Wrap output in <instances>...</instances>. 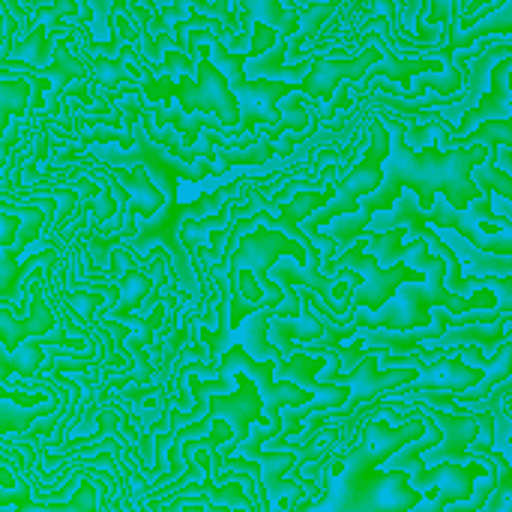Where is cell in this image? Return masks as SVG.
<instances>
[{
    "mask_svg": "<svg viewBox=\"0 0 512 512\" xmlns=\"http://www.w3.org/2000/svg\"><path fill=\"white\" fill-rule=\"evenodd\" d=\"M384 126L390 132V156L384 162V183L378 192H372L360 204V213L339 216L336 222H330V237L339 243L360 240L366 234L369 222L378 213H390L405 189L417 195L423 213H432L438 195H447V201L456 210H468L471 204H477L483 198L480 186L474 183V171L489 159V147L414 150L408 144V126L402 120L384 117Z\"/></svg>",
    "mask_w": 512,
    "mask_h": 512,
    "instance_id": "6da1fadb",
    "label": "cell"
},
{
    "mask_svg": "<svg viewBox=\"0 0 512 512\" xmlns=\"http://www.w3.org/2000/svg\"><path fill=\"white\" fill-rule=\"evenodd\" d=\"M213 42V48H210V57H213V63H216V69L228 78V84H231V90L237 93V99H240V114H243V126H252L255 120H279V114H276V99H282L285 93H291L294 87H300V84H285V81H246V69H243V63L246 60H255V57H261V51H273L279 42V33H276V27H270V24H264V21H255V42H252V48L249 51H243V54H231V51H225V45L219 42V36L213 33V30H195L192 36H189V51H195L192 45H198V42Z\"/></svg>",
    "mask_w": 512,
    "mask_h": 512,
    "instance_id": "7a4b0ae2",
    "label": "cell"
},
{
    "mask_svg": "<svg viewBox=\"0 0 512 512\" xmlns=\"http://www.w3.org/2000/svg\"><path fill=\"white\" fill-rule=\"evenodd\" d=\"M387 156H390V132H387V126H384V120H375V123H372L369 156H366L360 165H354V168L333 186V201H330L324 210H318L315 216H309V219L303 222V234H306V237L318 246V252L324 255V270L333 267L336 252H339L342 243L333 240L330 234H321V228L330 225V222H336L339 216H354V213H360V204H363L372 192H378L381 183H384V162H387Z\"/></svg>",
    "mask_w": 512,
    "mask_h": 512,
    "instance_id": "3957f363",
    "label": "cell"
},
{
    "mask_svg": "<svg viewBox=\"0 0 512 512\" xmlns=\"http://www.w3.org/2000/svg\"><path fill=\"white\" fill-rule=\"evenodd\" d=\"M495 192H483V198L477 204H471L468 210H456L447 195H438L432 213H423L426 225H435L438 231H456L459 237H465L474 249L486 252V255H512V219H504L492 210Z\"/></svg>",
    "mask_w": 512,
    "mask_h": 512,
    "instance_id": "277c9868",
    "label": "cell"
},
{
    "mask_svg": "<svg viewBox=\"0 0 512 512\" xmlns=\"http://www.w3.org/2000/svg\"><path fill=\"white\" fill-rule=\"evenodd\" d=\"M369 240L372 237H360V243H354L345 255L336 258V270H354L363 276V285L354 291L351 297V309H366V312H381L396 291L405 282H426V273L408 267V264H396V267H381L378 258L369 255Z\"/></svg>",
    "mask_w": 512,
    "mask_h": 512,
    "instance_id": "5b68a950",
    "label": "cell"
},
{
    "mask_svg": "<svg viewBox=\"0 0 512 512\" xmlns=\"http://www.w3.org/2000/svg\"><path fill=\"white\" fill-rule=\"evenodd\" d=\"M237 372L255 381V387H258V393H261V402H264V411H267V420H270V429H273L276 435H279L282 426H285L279 408L300 411V408H306V405L315 402V399H312L306 390H300L297 384H288V381H279V384H276V381H273L276 363H273V360H267V363L252 360L240 345H234V348L222 357V363H219V381L234 384V381H237V378H234Z\"/></svg>",
    "mask_w": 512,
    "mask_h": 512,
    "instance_id": "8992f818",
    "label": "cell"
},
{
    "mask_svg": "<svg viewBox=\"0 0 512 512\" xmlns=\"http://www.w3.org/2000/svg\"><path fill=\"white\" fill-rule=\"evenodd\" d=\"M411 417L432 420V423L441 429V444L423 456V462H426L429 468H438V465H444V462H459V459L468 462V453H471V447H474L477 441L495 450L498 423H495V417L486 414V411H483V414H444V411H435V408L420 405Z\"/></svg>",
    "mask_w": 512,
    "mask_h": 512,
    "instance_id": "52a82bcc",
    "label": "cell"
},
{
    "mask_svg": "<svg viewBox=\"0 0 512 512\" xmlns=\"http://www.w3.org/2000/svg\"><path fill=\"white\" fill-rule=\"evenodd\" d=\"M279 255H291L297 258V264H306V246L291 240L285 231H270V228H255L252 234H246L237 255L231 258V273H255L261 288H267L270 312H276V306L282 303V288L267 276V270L276 267L273 261Z\"/></svg>",
    "mask_w": 512,
    "mask_h": 512,
    "instance_id": "ba28073f",
    "label": "cell"
},
{
    "mask_svg": "<svg viewBox=\"0 0 512 512\" xmlns=\"http://www.w3.org/2000/svg\"><path fill=\"white\" fill-rule=\"evenodd\" d=\"M234 378H237L240 390H234V393H228V396H213V399L207 402L204 420H201V423H192V426L186 429V432H201V429L210 426L213 420H225L228 429L234 432V441H231L228 450H225L228 459H231V456L237 453V447L246 441V432H249V423H252V420L267 423V417H261L264 402H261V396H258L255 381L246 378V375H234Z\"/></svg>",
    "mask_w": 512,
    "mask_h": 512,
    "instance_id": "9c48e42d",
    "label": "cell"
},
{
    "mask_svg": "<svg viewBox=\"0 0 512 512\" xmlns=\"http://www.w3.org/2000/svg\"><path fill=\"white\" fill-rule=\"evenodd\" d=\"M174 93L183 99V108H186V111H192V108L219 111L225 123H237V120L243 117V114H240V105H237V96H231V90H228V78H225V75L216 69V63L210 60V48H201L198 84L183 81Z\"/></svg>",
    "mask_w": 512,
    "mask_h": 512,
    "instance_id": "30bf717a",
    "label": "cell"
},
{
    "mask_svg": "<svg viewBox=\"0 0 512 512\" xmlns=\"http://www.w3.org/2000/svg\"><path fill=\"white\" fill-rule=\"evenodd\" d=\"M483 381H486V372H483V369H474V366H468V363H462L459 354H456V357H444V360H438L435 366H429L414 384H408V387H402V390H393V393L387 396L384 405L402 402V399L417 396V393H453V396H456V393L474 390V384H483Z\"/></svg>",
    "mask_w": 512,
    "mask_h": 512,
    "instance_id": "8fae6325",
    "label": "cell"
},
{
    "mask_svg": "<svg viewBox=\"0 0 512 512\" xmlns=\"http://www.w3.org/2000/svg\"><path fill=\"white\" fill-rule=\"evenodd\" d=\"M375 60H384L381 45H378V48H369V51H366L363 57H357V60H324V57H318L315 66L309 69V75L300 81V90L309 93V96H318V99H330V93L336 90L339 81H345V78H351V81L360 78V81H363V78H366V69H369Z\"/></svg>",
    "mask_w": 512,
    "mask_h": 512,
    "instance_id": "7c38bea8",
    "label": "cell"
},
{
    "mask_svg": "<svg viewBox=\"0 0 512 512\" xmlns=\"http://www.w3.org/2000/svg\"><path fill=\"white\" fill-rule=\"evenodd\" d=\"M276 318V312H270L267 306L264 309H258V312H252L243 324H240V330H234L231 336H228V345H231V339H237L240 342V348L252 357V360H261V363H267V360H273V363H282V351L276 348V345H270L267 342V330H270V321ZM234 348V345H231Z\"/></svg>",
    "mask_w": 512,
    "mask_h": 512,
    "instance_id": "4fadbf2b",
    "label": "cell"
},
{
    "mask_svg": "<svg viewBox=\"0 0 512 512\" xmlns=\"http://www.w3.org/2000/svg\"><path fill=\"white\" fill-rule=\"evenodd\" d=\"M375 42L381 45V51H384V60H381V66H375L372 72H366V78H363V84H369L372 78H393V81H399V84H405L408 87V81L417 75V72H423V75H429V69L432 72H438V63H435V57L432 60H399L396 54H393V48L387 45V42H381V36H375Z\"/></svg>",
    "mask_w": 512,
    "mask_h": 512,
    "instance_id": "5bb4252c",
    "label": "cell"
},
{
    "mask_svg": "<svg viewBox=\"0 0 512 512\" xmlns=\"http://www.w3.org/2000/svg\"><path fill=\"white\" fill-rule=\"evenodd\" d=\"M330 366V357H309V354H297L294 360H282L276 363V375L288 384H297L300 390H312L318 387L315 372H324Z\"/></svg>",
    "mask_w": 512,
    "mask_h": 512,
    "instance_id": "9a60e30c",
    "label": "cell"
},
{
    "mask_svg": "<svg viewBox=\"0 0 512 512\" xmlns=\"http://www.w3.org/2000/svg\"><path fill=\"white\" fill-rule=\"evenodd\" d=\"M447 30H450V48H453L456 54L468 51V45H474V39H480V36H492V33H512V0L510 3H501V6L492 12V18H489V21H483L480 27L468 30L465 36H459V33H456L450 24H447Z\"/></svg>",
    "mask_w": 512,
    "mask_h": 512,
    "instance_id": "2e32d148",
    "label": "cell"
},
{
    "mask_svg": "<svg viewBox=\"0 0 512 512\" xmlns=\"http://www.w3.org/2000/svg\"><path fill=\"white\" fill-rule=\"evenodd\" d=\"M498 153H501V147H489V159L474 171V183L480 186V192L492 189L495 195L507 198L512 207V177L504 168H498Z\"/></svg>",
    "mask_w": 512,
    "mask_h": 512,
    "instance_id": "e0dca14e",
    "label": "cell"
},
{
    "mask_svg": "<svg viewBox=\"0 0 512 512\" xmlns=\"http://www.w3.org/2000/svg\"><path fill=\"white\" fill-rule=\"evenodd\" d=\"M402 237H405V228L372 237V240H369V255L378 258L381 267H396L399 261H408L411 246H402Z\"/></svg>",
    "mask_w": 512,
    "mask_h": 512,
    "instance_id": "ac0fdd59",
    "label": "cell"
},
{
    "mask_svg": "<svg viewBox=\"0 0 512 512\" xmlns=\"http://www.w3.org/2000/svg\"><path fill=\"white\" fill-rule=\"evenodd\" d=\"M273 156V144L270 141H255L249 153H225L219 159V165H237V162H267Z\"/></svg>",
    "mask_w": 512,
    "mask_h": 512,
    "instance_id": "d6986e66",
    "label": "cell"
}]
</instances>
